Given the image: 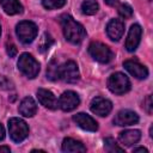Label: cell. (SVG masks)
Masks as SVG:
<instances>
[{"label": "cell", "mask_w": 153, "mask_h": 153, "mask_svg": "<svg viewBox=\"0 0 153 153\" xmlns=\"http://www.w3.org/2000/svg\"><path fill=\"white\" fill-rule=\"evenodd\" d=\"M60 24L63 36L68 42L73 44H79L80 42H82L86 36V30L80 23L74 20L73 17H71L69 14H62L60 17Z\"/></svg>", "instance_id": "6da1fadb"}, {"label": "cell", "mask_w": 153, "mask_h": 153, "mask_svg": "<svg viewBox=\"0 0 153 153\" xmlns=\"http://www.w3.org/2000/svg\"><path fill=\"white\" fill-rule=\"evenodd\" d=\"M18 68L19 71L29 79H33L39 73V63L38 61L29 53H23L18 59Z\"/></svg>", "instance_id": "7a4b0ae2"}, {"label": "cell", "mask_w": 153, "mask_h": 153, "mask_svg": "<svg viewBox=\"0 0 153 153\" xmlns=\"http://www.w3.org/2000/svg\"><path fill=\"white\" fill-rule=\"evenodd\" d=\"M8 131L12 141L22 142L29 135V127L24 120L19 117H12L8 120Z\"/></svg>", "instance_id": "3957f363"}, {"label": "cell", "mask_w": 153, "mask_h": 153, "mask_svg": "<svg viewBox=\"0 0 153 153\" xmlns=\"http://www.w3.org/2000/svg\"><path fill=\"white\" fill-rule=\"evenodd\" d=\"M108 87L115 94H124L130 90V81L126 74L116 72L109 76Z\"/></svg>", "instance_id": "277c9868"}, {"label": "cell", "mask_w": 153, "mask_h": 153, "mask_svg": "<svg viewBox=\"0 0 153 153\" xmlns=\"http://www.w3.org/2000/svg\"><path fill=\"white\" fill-rule=\"evenodd\" d=\"M88 53L93 60L100 63H108L112 60L114 54L111 49L100 42H92L88 45Z\"/></svg>", "instance_id": "5b68a950"}, {"label": "cell", "mask_w": 153, "mask_h": 153, "mask_svg": "<svg viewBox=\"0 0 153 153\" xmlns=\"http://www.w3.org/2000/svg\"><path fill=\"white\" fill-rule=\"evenodd\" d=\"M16 33L22 43L29 44L31 43L36 36H37V26L35 23L29 20H23L17 24L16 26Z\"/></svg>", "instance_id": "8992f818"}, {"label": "cell", "mask_w": 153, "mask_h": 153, "mask_svg": "<svg viewBox=\"0 0 153 153\" xmlns=\"http://www.w3.org/2000/svg\"><path fill=\"white\" fill-rule=\"evenodd\" d=\"M79 76H80L79 68L74 61L69 60L63 62L61 66H59V79L63 80L65 82L74 84L79 80Z\"/></svg>", "instance_id": "52a82bcc"}, {"label": "cell", "mask_w": 153, "mask_h": 153, "mask_svg": "<svg viewBox=\"0 0 153 153\" xmlns=\"http://www.w3.org/2000/svg\"><path fill=\"white\" fill-rule=\"evenodd\" d=\"M57 102H59V106L61 108V110L72 111L79 105L80 98H79L78 93H75L74 91H65L60 96Z\"/></svg>", "instance_id": "ba28073f"}, {"label": "cell", "mask_w": 153, "mask_h": 153, "mask_svg": "<svg viewBox=\"0 0 153 153\" xmlns=\"http://www.w3.org/2000/svg\"><path fill=\"white\" fill-rule=\"evenodd\" d=\"M91 111L98 116H108L112 110V103L103 97H94L91 100Z\"/></svg>", "instance_id": "9c48e42d"}, {"label": "cell", "mask_w": 153, "mask_h": 153, "mask_svg": "<svg viewBox=\"0 0 153 153\" xmlns=\"http://www.w3.org/2000/svg\"><path fill=\"white\" fill-rule=\"evenodd\" d=\"M141 35H142V29L139 24H133L129 29L127 39H126V49L128 51H135L136 48L140 44L141 41Z\"/></svg>", "instance_id": "30bf717a"}, {"label": "cell", "mask_w": 153, "mask_h": 153, "mask_svg": "<svg viewBox=\"0 0 153 153\" xmlns=\"http://www.w3.org/2000/svg\"><path fill=\"white\" fill-rule=\"evenodd\" d=\"M139 122V115L131 110L124 109L117 112V115L114 118V123L116 126L126 127V126H131Z\"/></svg>", "instance_id": "8fae6325"}, {"label": "cell", "mask_w": 153, "mask_h": 153, "mask_svg": "<svg viewBox=\"0 0 153 153\" xmlns=\"http://www.w3.org/2000/svg\"><path fill=\"white\" fill-rule=\"evenodd\" d=\"M123 67L136 79H146L148 76V69L136 60H127Z\"/></svg>", "instance_id": "7c38bea8"}, {"label": "cell", "mask_w": 153, "mask_h": 153, "mask_svg": "<svg viewBox=\"0 0 153 153\" xmlns=\"http://www.w3.org/2000/svg\"><path fill=\"white\" fill-rule=\"evenodd\" d=\"M37 98L38 102L47 109L50 110H55L59 106V102L56 99V97L54 96V93L49 90L45 88H38L37 90Z\"/></svg>", "instance_id": "4fadbf2b"}, {"label": "cell", "mask_w": 153, "mask_h": 153, "mask_svg": "<svg viewBox=\"0 0 153 153\" xmlns=\"http://www.w3.org/2000/svg\"><path fill=\"white\" fill-rule=\"evenodd\" d=\"M73 121L84 130L87 131H96L98 129V123L96 122L94 118H92L90 115L84 114V112H79L76 115L73 116Z\"/></svg>", "instance_id": "5bb4252c"}, {"label": "cell", "mask_w": 153, "mask_h": 153, "mask_svg": "<svg viewBox=\"0 0 153 153\" xmlns=\"http://www.w3.org/2000/svg\"><path fill=\"white\" fill-rule=\"evenodd\" d=\"M124 32V23L121 19H111L106 25V33L111 41H118Z\"/></svg>", "instance_id": "9a60e30c"}, {"label": "cell", "mask_w": 153, "mask_h": 153, "mask_svg": "<svg viewBox=\"0 0 153 153\" xmlns=\"http://www.w3.org/2000/svg\"><path fill=\"white\" fill-rule=\"evenodd\" d=\"M140 139H141V131L139 129H127L121 131L118 135V141L121 142V145L126 147L133 146Z\"/></svg>", "instance_id": "2e32d148"}, {"label": "cell", "mask_w": 153, "mask_h": 153, "mask_svg": "<svg viewBox=\"0 0 153 153\" xmlns=\"http://www.w3.org/2000/svg\"><path fill=\"white\" fill-rule=\"evenodd\" d=\"M18 111L20 115H23L24 117H32L36 115L37 112V104L33 100V98L31 97H25L18 108Z\"/></svg>", "instance_id": "e0dca14e"}, {"label": "cell", "mask_w": 153, "mask_h": 153, "mask_svg": "<svg viewBox=\"0 0 153 153\" xmlns=\"http://www.w3.org/2000/svg\"><path fill=\"white\" fill-rule=\"evenodd\" d=\"M0 6L5 13L10 16L20 14L23 12V5L19 0H0Z\"/></svg>", "instance_id": "ac0fdd59"}, {"label": "cell", "mask_w": 153, "mask_h": 153, "mask_svg": "<svg viewBox=\"0 0 153 153\" xmlns=\"http://www.w3.org/2000/svg\"><path fill=\"white\" fill-rule=\"evenodd\" d=\"M62 151L63 152H72V153H78V152H86V147L78 140L66 137L62 141Z\"/></svg>", "instance_id": "d6986e66"}, {"label": "cell", "mask_w": 153, "mask_h": 153, "mask_svg": "<svg viewBox=\"0 0 153 153\" xmlns=\"http://www.w3.org/2000/svg\"><path fill=\"white\" fill-rule=\"evenodd\" d=\"M81 11L84 14L92 16L98 11V4L94 0H84L81 4Z\"/></svg>", "instance_id": "ffe728a7"}, {"label": "cell", "mask_w": 153, "mask_h": 153, "mask_svg": "<svg viewBox=\"0 0 153 153\" xmlns=\"http://www.w3.org/2000/svg\"><path fill=\"white\" fill-rule=\"evenodd\" d=\"M47 78L55 81L59 79V66L57 63L55 62V60H51L49 66H48V69H47Z\"/></svg>", "instance_id": "44dd1931"}, {"label": "cell", "mask_w": 153, "mask_h": 153, "mask_svg": "<svg viewBox=\"0 0 153 153\" xmlns=\"http://www.w3.org/2000/svg\"><path fill=\"white\" fill-rule=\"evenodd\" d=\"M67 0H42V5L47 10H56L65 6Z\"/></svg>", "instance_id": "7402d4cb"}, {"label": "cell", "mask_w": 153, "mask_h": 153, "mask_svg": "<svg viewBox=\"0 0 153 153\" xmlns=\"http://www.w3.org/2000/svg\"><path fill=\"white\" fill-rule=\"evenodd\" d=\"M53 43H54V41H53L51 36L45 32V33L42 36V38H41V43H39V47H38V48H39V51H41V53L47 51V50L51 47Z\"/></svg>", "instance_id": "603a6c76"}, {"label": "cell", "mask_w": 153, "mask_h": 153, "mask_svg": "<svg viewBox=\"0 0 153 153\" xmlns=\"http://www.w3.org/2000/svg\"><path fill=\"white\" fill-rule=\"evenodd\" d=\"M104 147H105V149L108 152H111V153L112 152H123V148H121L120 146H117L116 142H115V140L112 137H106L104 140Z\"/></svg>", "instance_id": "cb8c5ba5"}, {"label": "cell", "mask_w": 153, "mask_h": 153, "mask_svg": "<svg viewBox=\"0 0 153 153\" xmlns=\"http://www.w3.org/2000/svg\"><path fill=\"white\" fill-rule=\"evenodd\" d=\"M118 14L123 18V19H129L133 17V8L128 5V4H122L118 7Z\"/></svg>", "instance_id": "d4e9b609"}, {"label": "cell", "mask_w": 153, "mask_h": 153, "mask_svg": "<svg viewBox=\"0 0 153 153\" xmlns=\"http://www.w3.org/2000/svg\"><path fill=\"white\" fill-rule=\"evenodd\" d=\"M13 82L5 75H0V88L2 90H12L13 88Z\"/></svg>", "instance_id": "484cf974"}, {"label": "cell", "mask_w": 153, "mask_h": 153, "mask_svg": "<svg viewBox=\"0 0 153 153\" xmlns=\"http://www.w3.org/2000/svg\"><path fill=\"white\" fill-rule=\"evenodd\" d=\"M6 51H7V54L10 55V57H14L16 54H17V48H16L14 44L7 43V44H6Z\"/></svg>", "instance_id": "4316f807"}, {"label": "cell", "mask_w": 153, "mask_h": 153, "mask_svg": "<svg viewBox=\"0 0 153 153\" xmlns=\"http://www.w3.org/2000/svg\"><path fill=\"white\" fill-rule=\"evenodd\" d=\"M143 108L146 109V111L148 114H152V97L151 96H147V98L145 99L143 102Z\"/></svg>", "instance_id": "83f0119b"}, {"label": "cell", "mask_w": 153, "mask_h": 153, "mask_svg": "<svg viewBox=\"0 0 153 153\" xmlns=\"http://www.w3.org/2000/svg\"><path fill=\"white\" fill-rule=\"evenodd\" d=\"M4 139H5V128H4V126L0 123V141L4 140Z\"/></svg>", "instance_id": "f1b7e54d"}, {"label": "cell", "mask_w": 153, "mask_h": 153, "mask_svg": "<svg viewBox=\"0 0 153 153\" xmlns=\"http://www.w3.org/2000/svg\"><path fill=\"white\" fill-rule=\"evenodd\" d=\"M104 1H105V4L109 5V6H115V5L118 4V0H104Z\"/></svg>", "instance_id": "f546056e"}, {"label": "cell", "mask_w": 153, "mask_h": 153, "mask_svg": "<svg viewBox=\"0 0 153 153\" xmlns=\"http://www.w3.org/2000/svg\"><path fill=\"white\" fill-rule=\"evenodd\" d=\"M0 152L10 153V152H11V149H10V147H7V146H0Z\"/></svg>", "instance_id": "4dcf8cb0"}, {"label": "cell", "mask_w": 153, "mask_h": 153, "mask_svg": "<svg viewBox=\"0 0 153 153\" xmlns=\"http://www.w3.org/2000/svg\"><path fill=\"white\" fill-rule=\"evenodd\" d=\"M134 152H143V153H147L148 151L143 147H137V148H134Z\"/></svg>", "instance_id": "1f68e13d"}, {"label": "cell", "mask_w": 153, "mask_h": 153, "mask_svg": "<svg viewBox=\"0 0 153 153\" xmlns=\"http://www.w3.org/2000/svg\"><path fill=\"white\" fill-rule=\"evenodd\" d=\"M0 35H1V27H0Z\"/></svg>", "instance_id": "d6a6232c"}]
</instances>
